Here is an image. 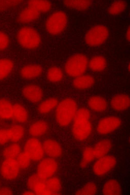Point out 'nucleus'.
<instances>
[{"mask_svg": "<svg viewBox=\"0 0 130 195\" xmlns=\"http://www.w3.org/2000/svg\"><path fill=\"white\" fill-rule=\"evenodd\" d=\"M108 63L107 59L101 55H94L89 59L88 69L94 73H100L107 68Z\"/></svg>", "mask_w": 130, "mask_h": 195, "instance_id": "18", "label": "nucleus"}, {"mask_svg": "<svg viewBox=\"0 0 130 195\" xmlns=\"http://www.w3.org/2000/svg\"><path fill=\"white\" fill-rule=\"evenodd\" d=\"M41 13L27 3L19 11L16 18L17 22L22 25H27L37 21Z\"/></svg>", "mask_w": 130, "mask_h": 195, "instance_id": "10", "label": "nucleus"}, {"mask_svg": "<svg viewBox=\"0 0 130 195\" xmlns=\"http://www.w3.org/2000/svg\"><path fill=\"white\" fill-rule=\"evenodd\" d=\"M127 3L124 0H115L107 9L108 14L112 16H117L125 10Z\"/></svg>", "mask_w": 130, "mask_h": 195, "instance_id": "25", "label": "nucleus"}, {"mask_svg": "<svg viewBox=\"0 0 130 195\" xmlns=\"http://www.w3.org/2000/svg\"><path fill=\"white\" fill-rule=\"evenodd\" d=\"M6 128L10 143H19L25 136V128L22 124L15 123Z\"/></svg>", "mask_w": 130, "mask_h": 195, "instance_id": "19", "label": "nucleus"}, {"mask_svg": "<svg viewBox=\"0 0 130 195\" xmlns=\"http://www.w3.org/2000/svg\"><path fill=\"white\" fill-rule=\"evenodd\" d=\"M13 103L6 98H0V120H11L13 114Z\"/></svg>", "mask_w": 130, "mask_h": 195, "instance_id": "21", "label": "nucleus"}, {"mask_svg": "<svg viewBox=\"0 0 130 195\" xmlns=\"http://www.w3.org/2000/svg\"><path fill=\"white\" fill-rule=\"evenodd\" d=\"M96 83V79L92 75L86 73L73 79L72 87L79 91L88 90L92 87Z\"/></svg>", "mask_w": 130, "mask_h": 195, "instance_id": "14", "label": "nucleus"}, {"mask_svg": "<svg viewBox=\"0 0 130 195\" xmlns=\"http://www.w3.org/2000/svg\"><path fill=\"white\" fill-rule=\"evenodd\" d=\"M3 149L4 160L1 166V173L3 178L14 180L17 178L20 170L27 165L28 158L21 152L18 143H11Z\"/></svg>", "mask_w": 130, "mask_h": 195, "instance_id": "1", "label": "nucleus"}, {"mask_svg": "<svg viewBox=\"0 0 130 195\" xmlns=\"http://www.w3.org/2000/svg\"><path fill=\"white\" fill-rule=\"evenodd\" d=\"M44 151L47 153L53 154L60 153L62 148L59 143L56 140L52 139L45 140L42 144Z\"/></svg>", "mask_w": 130, "mask_h": 195, "instance_id": "26", "label": "nucleus"}, {"mask_svg": "<svg viewBox=\"0 0 130 195\" xmlns=\"http://www.w3.org/2000/svg\"><path fill=\"white\" fill-rule=\"evenodd\" d=\"M109 104L111 109L116 111L120 112L126 111L130 107L129 95L126 93L115 94L110 99Z\"/></svg>", "mask_w": 130, "mask_h": 195, "instance_id": "13", "label": "nucleus"}, {"mask_svg": "<svg viewBox=\"0 0 130 195\" xmlns=\"http://www.w3.org/2000/svg\"><path fill=\"white\" fill-rule=\"evenodd\" d=\"M59 102V100L57 98H48L39 103L37 108V111L42 115L50 114L53 110H55Z\"/></svg>", "mask_w": 130, "mask_h": 195, "instance_id": "20", "label": "nucleus"}, {"mask_svg": "<svg viewBox=\"0 0 130 195\" xmlns=\"http://www.w3.org/2000/svg\"><path fill=\"white\" fill-rule=\"evenodd\" d=\"M11 39L6 31L0 29V53L4 52L10 46Z\"/></svg>", "mask_w": 130, "mask_h": 195, "instance_id": "29", "label": "nucleus"}, {"mask_svg": "<svg viewBox=\"0 0 130 195\" xmlns=\"http://www.w3.org/2000/svg\"><path fill=\"white\" fill-rule=\"evenodd\" d=\"M122 121L117 116H110L101 119L97 126V132L101 135L109 134L121 126Z\"/></svg>", "mask_w": 130, "mask_h": 195, "instance_id": "8", "label": "nucleus"}, {"mask_svg": "<svg viewBox=\"0 0 130 195\" xmlns=\"http://www.w3.org/2000/svg\"><path fill=\"white\" fill-rule=\"evenodd\" d=\"M27 3L41 13L49 12L52 9L51 2L48 0H28Z\"/></svg>", "mask_w": 130, "mask_h": 195, "instance_id": "27", "label": "nucleus"}, {"mask_svg": "<svg viewBox=\"0 0 130 195\" xmlns=\"http://www.w3.org/2000/svg\"><path fill=\"white\" fill-rule=\"evenodd\" d=\"M15 38L19 45L25 50H36L42 44L41 38L38 30L27 25L19 29L16 34Z\"/></svg>", "mask_w": 130, "mask_h": 195, "instance_id": "5", "label": "nucleus"}, {"mask_svg": "<svg viewBox=\"0 0 130 195\" xmlns=\"http://www.w3.org/2000/svg\"><path fill=\"white\" fill-rule=\"evenodd\" d=\"M49 126L48 123L42 120H35L30 124L28 130L29 134L31 136L38 137L43 136L48 132Z\"/></svg>", "mask_w": 130, "mask_h": 195, "instance_id": "16", "label": "nucleus"}, {"mask_svg": "<svg viewBox=\"0 0 130 195\" xmlns=\"http://www.w3.org/2000/svg\"><path fill=\"white\" fill-rule=\"evenodd\" d=\"M91 118L88 108L82 107L78 108L71 124V133L75 139L85 140L92 135L93 128Z\"/></svg>", "mask_w": 130, "mask_h": 195, "instance_id": "2", "label": "nucleus"}, {"mask_svg": "<svg viewBox=\"0 0 130 195\" xmlns=\"http://www.w3.org/2000/svg\"><path fill=\"white\" fill-rule=\"evenodd\" d=\"M14 67V61L7 58H0V81L7 78L11 74Z\"/></svg>", "mask_w": 130, "mask_h": 195, "instance_id": "22", "label": "nucleus"}, {"mask_svg": "<svg viewBox=\"0 0 130 195\" xmlns=\"http://www.w3.org/2000/svg\"><path fill=\"white\" fill-rule=\"evenodd\" d=\"M78 108L77 101L74 98H66L59 101L54 114L57 125L63 128L70 126Z\"/></svg>", "mask_w": 130, "mask_h": 195, "instance_id": "3", "label": "nucleus"}, {"mask_svg": "<svg viewBox=\"0 0 130 195\" xmlns=\"http://www.w3.org/2000/svg\"><path fill=\"white\" fill-rule=\"evenodd\" d=\"M13 114L12 121L20 124L27 122L29 119L28 111L22 104L19 102L13 103Z\"/></svg>", "mask_w": 130, "mask_h": 195, "instance_id": "17", "label": "nucleus"}, {"mask_svg": "<svg viewBox=\"0 0 130 195\" xmlns=\"http://www.w3.org/2000/svg\"><path fill=\"white\" fill-rule=\"evenodd\" d=\"M0 185H1V184H0V190H1V188H0V187H1Z\"/></svg>", "mask_w": 130, "mask_h": 195, "instance_id": "31", "label": "nucleus"}, {"mask_svg": "<svg viewBox=\"0 0 130 195\" xmlns=\"http://www.w3.org/2000/svg\"><path fill=\"white\" fill-rule=\"evenodd\" d=\"M22 94L25 99L34 104L40 103L44 95L42 88L39 85L34 83L28 84L24 86L22 89Z\"/></svg>", "mask_w": 130, "mask_h": 195, "instance_id": "9", "label": "nucleus"}, {"mask_svg": "<svg viewBox=\"0 0 130 195\" xmlns=\"http://www.w3.org/2000/svg\"><path fill=\"white\" fill-rule=\"evenodd\" d=\"M68 17L66 13L60 10H55L49 13L45 22L47 32L54 37L62 35L67 26Z\"/></svg>", "mask_w": 130, "mask_h": 195, "instance_id": "6", "label": "nucleus"}, {"mask_svg": "<svg viewBox=\"0 0 130 195\" xmlns=\"http://www.w3.org/2000/svg\"><path fill=\"white\" fill-rule=\"evenodd\" d=\"M43 69L40 64L29 63L23 66L20 69L19 75L23 79L32 80L40 77L43 72Z\"/></svg>", "mask_w": 130, "mask_h": 195, "instance_id": "12", "label": "nucleus"}, {"mask_svg": "<svg viewBox=\"0 0 130 195\" xmlns=\"http://www.w3.org/2000/svg\"><path fill=\"white\" fill-rule=\"evenodd\" d=\"M22 1V0H0V12H3L15 8Z\"/></svg>", "mask_w": 130, "mask_h": 195, "instance_id": "28", "label": "nucleus"}, {"mask_svg": "<svg viewBox=\"0 0 130 195\" xmlns=\"http://www.w3.org/2000/svg\"><path fill=\"white\" fill-rule=\"evenodd\" d=\"M64 72L63 70L57 66H53L49 68L47 72V77L49 82L57 83L63 79Z\"/></svg>", "mask_w": 130, "mask_h": 195, "instance_id": "24", "label": "nucleus"}, {"mask_svg": "<svg viewBox=\"0 0 130 195\" xmlns=\"http://www.w3.org/2000/svg\"><path fill=\"white\" fill-rule=\"evenodd\" d=\"M1 128H0V129H1Z\"/></svg>", "mask_w": 130, "mask_h": 195, "instance_id": "32", "label": "nucleus"}, {"mask_svg": "<svg viewBox=\"0 0 130 195\" xmlns=\"http://www.w3.org/2000/svg\"><path fill=\"white\" fill-rule=\"evenodd\" d=\"M109 34V30L106 26L101 24L94 25L85 32V42L91 47H98L106 42Z\"/></svg>", "mask_w": 130, "mask_h": 195, "instance_id": "7", "label": "nucleus"}, {"mask_svg": "<svg viewBox=\"0 0 130 195\" xmlns=\"http://www.w3.org/2000/svg\"><path fill=\"white\" fill-rule=\"evenodd\" d=\"M88 108L98 112H103L107 110L108 103L105 98L100 95H93L89 97L87 101Z\"/></svg>", "mask_w": 130, "mask_h": 195, "instance_id": "15", "label": "nucleus"}, {"mask_svg": "<svg viewBox=\"0 0 130 195\" xmlns=\"http://www.w3.org/2000/svg\"><path fill=\"white\" fill-rule=\"evenodd\" d=\"M25 155L28 158H33L40 157L44 152L42 144L37 138L32 137L28 139L26 141L23 147Z\"/></svg>", "mask_w": 130, "mask_h": 195, "instance_id": "11", "label": "nucleus"}, {"mask_svg": "<svg viewBox=\"0 0 130 195\" xmlns=\"http://www.w3.org/2000/svg\"><path fill=\"white\" fill-rule=\"evenodd\" d=\"M126 38L128 41L129 42L130 40V27L129 26L128 28L126 34Z\"/></svg>", "mask_w": 130, "mask_h": 195, "instance_id": "30", "label": "nucleus"}, {"mask_svg": "<svg viewBox=\"0 0 130 195\" xmlns=\"http://www.w3.org/2000/svg\"><path fill=\"white\" fill-rule=\"evenodd\" d=\"M92 0H64V4L66 7L78 11L87 10L92 4Z\"/></svg>", "mask_w": 130, "mask_h": 195, "instance_id": "23", "label": "nucleus"}, {"mask_svg": "<svg viewBox=\"0 0 130 195\" xmlns=\"http://www.w3.org/2000/svg\"><path fill=\"white\" fill-rule=\"evenodd\" d=\"M89 60L88 56L84 53H77L71 55L64 62V73L73 79L86 73Z\"/></svg>", "mask_w": 130, "mask_h": 195, "instance_id": "4", "label": "nucleus"}]
</instances>
